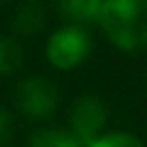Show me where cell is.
<instances>
[{
	"label": "cell",
	"instance_id": "cell-1",
	"mask_svg": "<svg viewBox=\"0 0 147 147\" xmlns=\"http://www.w3.org/2000/svg\"><path fill=\"white\" fill-rule=\"evenodd\" d=\"M96 21L119 51H147V0H103Z\"/></svg>",
	"mask_w": 147,
	"mask_h": 147
},
{
	"label": "cell",
	"instance_id": "cell-2",
	"mask_svg": "<svg viewBox=\"0 0 147 147\" xmlns=\"http://www.w3.org/2000/svg\"><path fill=\"white\" fill-rule=\"evenodd\" d=\"M90 53H92V34L83 25L74 23L62 25L46 41V57L60 71L76 69L90 57Z\"/></svg>",
	"mask_w": 147,
	"mask_h": 147
},
{
	"label": "cell",
	"instance_id": "cell-3",
	"mask_svg": "<svg viewBox=\"0 0 147 147\" xmlns=\"http://www.w3.org/2000/svg\"><path fill=\"white\" fill-rule=\"evenodd\" d=\"M14 101H16V108L25 117L46 119L57 108V87L53 80L44 76H30L16 85Z\"/></svg>",
	"mask_w": 147,
	"mask_h": 147
},
{
	"label": "cell",
	"instance_id": "cell-4",
	"mask_svg": "<svg viewBox=\"0 0 147 147\" xmlns=\"http://www.w3.org/2000/svg\"><path fill=\"white\" fill-rule=\"evenodd\" d=\"M108 113L106 106L99 96L94 94H83L76 99L69 113V131L80 140V142H92L101 136V129L106 126Z\"/></svg>",
	"mask_w": 147,
	"mask_h": 147
},
{
	"label": "cell",
	"instance_id": "cell-5",
	"mask_svg": "<svg viewBox=\"0 0 147 147\" xmlns=\"http://www.w3.org/2000/svg\"><path fill=\"white\" fill-rule=\"evenodd\" d=\"M57 11L71 21L74 25H83L90 21H96L103 0H53Z\"/></svg>",
	"mask_w": 147,
	"mask_h": 147
},
{
	"label": "cell",
	"instance_id": "cell-6",
	"mask_svg": "<svg viewBox=\"0 0 147 147\" xmlns=\"http://www.w3.org/2000/svg\"><path fill=\"white\" fill-rule=\"evenodd\" d=\"M28 147H85L69 129H39L30 136Z\"/></svg>",
	"mask_w": 147,
	"mask_h": 147
},
{
	"label": "cell",
	"instance_id": "cell-7",
	"mask_svg": "<svg viewBox=\"0 0 147 147\" xmlns=\"http://www.w3.org/2000/svg\"><path fill=\"white\" fill-rule=\"evenodd\" d=\"M44 7L37 2V0H30L25 5L18 7L16 16H14V30L21 32V34H34L41 30L44 25Z\"/></svg>",
	"mask_w": 147,
	"mask_h": 147
},
{
	"label": "cell",
	"instance_id": "cell-8",
	"mask_svg": "<svg viewBox=\"0 0 147 147\" xmlns=\"http://www.w3.org/2000/svg\"><path fill=\"white\" fill-rule=\"evenodd\" d=\"M23 62V48L11 37H0V76L14 74Z\"/></svg>",
	"mask_w": 147,
	"mask_h": 147
},
{
	"label": "cell",
	"instance_id": "cell-9",
	"mask_svg": "<svg viewBox=\"0 0 147 147\" xmlns=\"http://www.w3.org/2000/svg\"><path fill=\"white\" fill-rule=\"evenodd\" d=\"M85 147H145L142 140L133 133L126 131H115V133H101L96 140L87 142Z\"/></svg>",
	"mask_w": 147,
	"mask_h": 147
},
{
	"label": "cell",
	"instance_id": "cell-10",
	"mask_svg": "<svg viewBox=\"0 0 147 147\" xmlns=\"http://www.w3.org/2000/svg\"><path fill=\"white\" fill-rule=\"evenodd\" d=\"M14 136V117L7 108L0 106V147H5Z\"/></svg>",
	"mask_w": 147,
	"mask_h": 147
},
{
	"label": "cell",
	"instance_id": "cell-11",
	"mask_svg": "<svg viewBox=\"0 0 147 147\" xmlns=\"http://www.w3.org/2000/svg\"><path fill=\"white\" fill-rule=\"evenodd\" d=\"M145 83H147V80H145Z\"/></svg>",
	"mask_w": 147,
	"mask_h": 147
}]
</instances>
